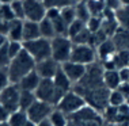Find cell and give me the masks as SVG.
I'll list each match as a JSON object with an SVG mask.
<instances>
[{"label":"cell","mask_w":129,"mask_h":126,"mask_svg":"<svg viewBox=\"0 0 129 126\" xmlns=\"http://www.w3.org/2000/svg\"><path fill=\"white\" fill-rule=\"evenodd\" d=\"M36 64H37L36 60L23 48V50L18 56H15L11 60V62H10V65L7 66L11 83L18 84L27 73H30L31 71L36 69Z\"/></svg>","instance_id":"cell-1"},{"label":"cell","mask_w":129,"mask_h":126,"mask_svg":"<svg viewBox=\"0 0 129 126\" xmlns=\"http://www.w3.org/2000/svg\"><path fill=\"white\" fill-rule=\"evenodd\" d=\"M103 119L101 111L86 104L79 111L68 115V126H103Z\"/></svg>","instance_id":"cell-2"},{"label":"cell","mask_w":129,"mask_h":126,"mask_svg":"<svg viewBox=\"0 0 129 126\" xmlns=\"http://www.w3.org/2000/svg\"><path fill=\"white\" fill-rule=\"evenodd\" d=\"M67 92H62L61 90H58L53 83V79H41L40 86L36 90V96L37 99L44 100L46 103H50L52 106H57L58 102L61 100V98Z\"/></svg>","instance_id":"cell-3"},{"label":"cell","mask_w":129,"mask_h":126,"mask_svg":"<svg viewBox=\"0 0 129 126\" xmlns=\"http://www.w3.org/2000/svg\"><path fill=\"white\" fill-rule=\"evenodd\" d=\"M52 44V57L58 64L71 60V53L74 48V42L68 35H56L50 39Z\"/></svg>","instance_id":"cell-4"},{"label":"cell","mask_w":129,"mask_h":126,"mask_svg":"<svg viewBox=\"0 0 129 126\" xmlns=\"http://www.w3.org/2000/svg\"><path fill=\"white\" fill-rule=\"evenodd\" d=\"M23 48L36 60V62L52 57V44L48 38L40 37L33 41H26L23 42Z\"/></svg>","instance_id":"cell-5"},{"label":"cell","mask_w":129,"mask_h":126,"mask_svg":"<svg viewBox=\"0 0 129 126\" xmlns=\"http://www.w3.org/2000/svg\"><path fill=\"white\" fill-rule=\"evenodd\" d=\"M109 94H110V90H107L105 86H102V87H98V88L84 91L82 94V96L86 99V103L88 106H91L95 110L102 113L105 108L109 106Z\"/></svg>","instance_id":"cell-6"},{"label":"cell","mask_w":129,"mask_h":126,"mask_svg":"<svg viewBox=\"0 0 129 126\" xmlns=\"http://www.w3.org/2000/svg\"><path fill=\"white\" fill-rule=\"evenodd\" d=\"M86 99L80 95L79 92H76L75 90H71L61 98V100L58 102V104L56 106V108H58L60 111H62L64 114L71 115L79 111L82 107L86 106Z\"/></svg>","instance_id":"cell-7"},{"label":"cell","mask_w":129,"mask_h":126,"mask_svg":"<svg viewBox=\"0 0 129 126\" xmlns=\"http://www.w3.org/2000/svg\"><path fill=\"white\" fill-rule=\"evenodd\" d=\"M71 60L88 66L98 61V56H96V50L92 46H90V45L74 44L72 53H71Z\"/></svg>","instance_id":"cell-8"},{"label":"cell","mask_w":129,"mask_h":126,"mask_svg":"<svg viewBox=\"0 0 129 126\" xmlns=\"http://www.w3.org/2000/svg\"><path fill=\"white\" fill-rule=\"evenodd\" d=\"M19 99H20V87L15 83H11L0 94V103L4 106V108L8 113L19 110Z\"/></svg>","instance_id":"cell-9"},{"label":"cell","mask_w":129,"mask_h":126,"mask_svg":"<svg viewBox=\"0 0 129 126\" xmlns=\"http://www.w3.org/2000/svg\"><path fill=\"white\" fill-rule=\"evenodd\" d=\"M53 110H54V106H52L50 103H46L44 100L37 99L26 110V113H27V117H29L30 121H33L34 123H40L42 121L49 119V117H50Z\"/></svg>","instance_id":"cell-10"},{"label":"cell","mask_w":129,"mask_h":126,"mask_svg":"<svg viewBox=\"0 0 129 126\" xmlns=\"http://www.w3.org/2000/svg\"><path fill=\"white\" fill-rule=\"evenodd\" d=\"M25 7V20L41 22L46 16V6L40 0H23Z\"/></svg>","instance_id":"cell-11"},{"label":"cell","mask_w":129,"mask_h":126,"mask_svg":"<svg viewBox=\"0 0 129 126\" xmlns=\"http://www.w3.org/2000/svg\"><path fill=\"white\" fill-rule=\"evenodd\" d=\"M61 69L65 72V75L68 76V79L72 81V84H76L86 75L87 66L83 64H79V62H75L72 60H68L61 64Z\"/></svg>","instance_id":"cell-12"},{"label":"cell","mask_w":129,"mask_h":126,"mask_svg":"<svg viewBox=\"0 0 129 126\" xmlns=\"http://www.w3.org/2000/svg\"><path fill=\"white\" fill-rule=\"evenodd\" d=\"M61 64H58L53 57L45 58L36 64V72L41 76V79H53L57 71L60 69Z\"/></svg>","instance_id":"cell-13"},{"label":"cell","mask_w":129,"mask_h":126,"mask_svg":"<svg viewBox=\"0 0 129 126\" xmlns=\"http://www.w3.org/2000/svg\"><path fill=\"white\" fill-rule=\"evenodd\" d=\"M95 50H96V56H98V61H105V60H109V58L113 57L114 53L117 52V49H116V45H114L113 39L107 38Z\"/></svg>","instance_id":"cell-14"},{"label":"cell","mask_w":129,"mask_h":126,"mask_svg":"<svg viewBox=\"0 0 129 126\" xmlns=\"http://www.w3.org/2000/svg\"><path fill=\"white\" fill-rule=\"evenodd\" d=\"M40 81H41V76L38 75V73L36 72V69H34V71L27 73L25 77L20 80V81L18 83V86L20 87V90H23V91H31V92H36L37 87L40 86Z\"/></svg>","instance_id":"cell-15"},{"label":"cell","mask_w":129,"mask_h":126,"mask_svg":"<svg viewBox=\"0 0 129 126\" xmlns=\"http://www.w3.org/2000/svg\"><path fill=\"white\" fill-rule=\"evenodd\" d=\"M41 37L40 31V22L33 20H23V42L33 41Z\"/></svg>","instance_id":"cell-16"},{"label":"cell","mask_w":129,"mask_h":126,"mask_svg":"<svg viewBox=\"0 0 129 126\" xmlns=\"http://www.w3.org/2000/svg\"><path fill=\"white\" fill-rule=\"evenodd\" d=\"M121 77L118 69H111V71H105L103 69V84L107 90L113 91L117 90L121 86Z\"/></svg>","instance_id":"cell-17"},{"label":"cell","mask_w":129,"mask_h":126,"mask_svg":"<svg viewBox=\"0 0 129 126\" xmlns=\"http://www.w3.org/2000/svg\"><path fill=\"white\" fill-rule=\"evenodd\" d=\"M8 41H19L23 42V20L14 19L10 22V29L7 33Z\"/></svg>","instance_id":"cell-18"},{"label":"cell","mask_w":129,"mask_h":126,"mask_svg":"<svg viewBox=\"0 0 129 126\" xmlns=\"http://www.w3.org/2000/svg\"><path fill=\"white\" fill-rule=\"evenodd\" d=\"M117 50H129V31L124 29H118L117 33L111 37Z\"/></svg>","instance_id":"cell-19"},{"label":"cell","mask_w":129,"mask_h":126,"mask_svg":"<svg viewBox=\"0 0 129 126\" xmlns=\"http://www.w3.org/2000/svg\"><path fill=\"white\" fill-rule=\"evenodd\" d=\"M53 83L56 84V87H57L58 90L62 91V92H68V91H71L74 88V84H72V81L68 79V76L65 75V72L61 69V66L57 71V73L54 75Z\"/></svg>","instance_id":"cell-20"},{"label":"cell","mask_w":129,"mask_h":126,"mask_svg":"<svg viewBox=\"0 0 129 126\" xmlns=\"http://www.w3.org/2000/svg\"><path fill=\"white\" fill-rule=\"evenodd\" d=\"M7 121H8V123L11 126H25V123L29 121V117H27V113L25 110L19 108V110L10 113Z\"/></svg>","instance_id":"cell-21"},{"label":"cell","mask_w":129,"mask_h":126,"mask_svg":"<svg viewBox=\"0 0 129 126\" xmlns=\"http://www.w3.org/2000/svg\"><path fill=\"white\" fill-rule=\"evenodd\" d=\"M40 31H41V37L48 38V39H52V38H54L57 35L54 26H53V22L50 19H48L46 16L40 22Z\"/></svg>","instance_id":"cell-22"},{"label":"cell","mask_w":129,"mask_h":126,"mask_svg":"<svg viewBox=\"0 0 129 126\" xmlns=\"http://www.w3.org/2000/svg\"><path fill=\"white\" fill-rule=\"evenodd\" d=\"M118 29H120V24H118L116 18H111V19L102 18V26H101V30H102L109 38L113 37L114 34L117 33Z\"/></svg>","instance_id":"cell-23"},{"label":"cell","mask_w":129,"mask_h":126,"mask_svg":"<svg viewBox=\"0 0 129 126\" xmlns=\"http://www.w3.org/2000/svg\"><path fill=\"white\" fill-rule=\"evenodd\" d=\"M116 19L121 29L129 31V4L122 6L120 10L116 11Z\"/></svg>","instance_id":"cell-24"},{"label":"cell","mask_w":129,"mask_h":126,"mask_svg":"<svg viewBox=\"0 0 129 126\" xmlns=\"http://www.w3.org/2000/svg\"><path fill=\"white\" fill-rule=\"evenodd\" d=\"M49 122L52 123V126H68V115L54 107V110L52 111L49 117Z\"/></svg>","instance_id":"cell-25"},{"label":"cell","mask_w":129,"mask_h":126,"mask_svg":"<svg viewBox=\"0 0 129 126\" xmlns=\"http://www.w3.org/2000/svg\"><path fill=\"white\" fill-rule=\"evenodd\" d=\"M37 100L36 92H31V91H23L20 90V99H19V108L22 110H27L31 104Z\"/></svg>","instance_id":"cell-26"},{"label":"cell","mask_w":129,"mask_h":126,"mask_svg":"<svg viewBox=\"0 0 129 126\" xmlns=\"http://www.w3.org/2000/svg\"><path fill=\"white\" fill-rule=\"evenodd\" d=\"M87 6H88L90 14L91 16H102L105 11V2L103 0H86Z\"/></svg>","instance_id":"cell-27"},{"label":"cell","mask_w":129,"mask_h":126,"mask_svg":"<svg viewBox=\"0 0 129 126\" xmlns=\"http://www.w3.org/2000/svg\"><path fill=\"white\" fill-rule=\"evenodd\" d=\"M75 10H76V18L83 20V22L87 23V20L91 18V14H90L88 6H87V2H79L75 3Z\"/></svg>","instance_id":"cell-28"},{"label":"cell","mask_w":129,"mask_h":126,"mask_svg":"<svg viewBox=\"0 0 129 126\" xmlns=\"http://www.w3.org/2000/svg\"><path fill=\"white\" fill-rule=\"evenodd\" d=\"M113 61L116 64L117 69L129 66V50H117L113 56Z\"/></svg>","instance_id":"cell-29"},{"label":"cell","mask_w":129,"mask_h":126,"mask_svg":"<svg viewBox=\"0 0 129 126\" xmlns=\"http://www.w3.org/2000/svg\"><path fill=\"white\" fill-rule=\"evenodd\" d=\"M60 16L62 18V20H64V22L69 26V24L74 22L75 19H78V18H76L75 4L74 6H67V7H64V8H61L60 10Z\"/></svg>","instance_id":"cell-30"},{"label":"cell","mask_w":129,"mask_h":126,"mask_svg":"<svg viewBox=\"0 0 129 126\" xmlns=\"http://www.w3.org/2000/svg\"><path fill=\"white\" fill-rule=\"evenodd\" d=\"M84 29H86V22H83V20H80V19H75L74 22H72V23L68 26V33H67V35L72 39V38L76 37L79 33H82Z\"/></svg>","instance_id":"cell-31"},{"label":"cell","mask_w":129,"mask_h":126,"mask_svg":"<svg viewBox=\"0 0 129 126\" xmlns=\"http://www.w3.org/2000/svg\"><path fill=\"white\" fill-rule=\"evenodd\" d=\"M125 102H126V99H125V96L121 94L120 90L110 91V94H109V104H110V106L120 107L121 104H124Z\"/></svg>","instance_id":"cell-32"},{"label":"cell","mask_w":129,"mask_h":126,"mask_svg":"<svg viewBox=\"0 0 129 126\" xmlns=\"http://www.w3.org/2000/svg\"><path fill=\"white\" fill-rule=\"evenodd\" d=\"M52 22H53V26H54V30H56V34H57V35H67L68 24L62 20V18L60 15H58L57 18L52 19Z\"/></svg>","instance_id":"cell-33"},{"label":"cell","mask_w":129,"mask_h":126,"mask_svg":"<svg viewBox=\"0 0 129 126\" xmlns=\"http://www.w3.org/2000/svg\"><path fill=\"white\" fill-rule=\"evenodd\" d=\"M46 8H64L67 6H74V0H44Z\"/></svg>","instance_id":"cell-34"},{"label":"cell","mask_w":129,"mask_h":126,"mask_svg":"<svg viewBox=\"0 0 129 126\" xmlns=\"http://www.w3.org/2000/svg\"><path fill=\"white\" fill-rule=\"evenodd\" d=\"M14 15H15V19H20L25 20V7H23V2L20 0H14L11 3Z\"/></svg>","instance_id":"cell-35"},{"label":"cell","mask_w":129,"mask_h":126,"mask_svg":"<svg viewBox=\"0 0 129 126\" xmlns=\"http://www.w3.org/2000/svg\"><path fill=\"white\" fill-rule=\"evenodd\" d=\"M7 48H8V53H10V56H11V58H14L15 56H18L20 52L23 50V42L8 41L7 42Z\"/></svg>","instance_id":"cell-36"},{"label":"cell","mask_w":129,"mask_h":126,"mask_svg":"<svg viewBox=\"0 0 129 126\" xmlns=\"http://www.w3.org/2000/svg\"><path fill=\"white\" fill-rule=\"evenodd\" d=\"M91 31H90L88 29H86L82 31V33H79L78 35L76 37H74L72 38V42H74V44H82V45H88L90 44V38H91Z\"/></svg>","instance_id":"cell-37"},{"label":"cell","mask_w":129,"mask_h":126,"mask_svg":"<svg viewBox=\"0 0 129 126\" xmlns=\"http://www.w3.org/2000/svg\"><path fill=\"white\" fill-rule=\"evenodd\" d=\"M101 26H102V16H91V18L87 20V23H86V27L91 31V33L99 31Z\"/></svg>","instance_id":"cell-38"},{"label":"cell","mask_w":129,"mask_h":126,"mask_svg":"<svg viewBox=\"0 0 129 126\" xmlns=\"http://www.w3.org/2000/svg\"><path fill=\"white\" fill-rule=\"evenodd\" d=\"M0 19L2 20H14L15 19L11 4H2L0 6Z\"/></svg>","instance_id":"cell-39"},{"label":"cell","mask_w":129,"mask_h":126,"mask_svg":"<svg viewBox=\"0 0 129 126\" xmlns=\"http://www.w3.org/2000/svg\"><path fill=\"white\" fill-rule=\"evenodd\" d=\"M11 56L8 53V48H7V44L3 48H0V68H7L11 62Z\"/></svg>","instance_id":"cell-40"},{"label":"cell","mask_w":129,"mask_h":126,"mask_svg":"<svg viewBox=\"0 0 129 126\" xmlns=\"http://www.w3.org/2000/svg\"><path fill=\"white\" fill-rule=\"evenodd\" d=\"M10 84H11V80H10V75H8L7 68H0V94Z\"/></svg>","instance_id":"cell-41"},{"label":"cell","mask_w":129,"mask_h":126,"mask_svg":"<svg viewBox=\"0 0 129 126\" xmlns=\"http://www.w3.org/2000/svg\"><path fill=\"white\" fill-rule=\"evenodd\" d=\"M103 2H105V7H106L107 10L114 11V12L122 7V2H121V0H103Z\"/></svg>","instance_id":"cell-42"},{"label":"cell","mask_w":129,"mask_h":126,"mask_svg":"<svg viewBox=\"0 0 129 126\" xmlns=\"http://www.w3.org/2000/svg\"><path fill=\"white\" fill-rule=\"evenodd\" d=\"M120 72V77L122 83H128L129 81V66H124V68L118 69Z\"/></svg>","instance_id":"cell-43"},{"label":"cell","mask_w":129,"mask_h":126,"mask_svg":"<svg viewBox=\"0 0 129 126\" xmlns=\"http://www.w3.org/2000/svg\"><path fill=\"white\" fill-rule=\"evenodd\" d=\"M117 90L121 91V94L125 96V99H126V102L129 100V81L128 83H121V86L118 87Z\"/></svg>","instance_id":"cell-44"},{"label":"cell","mask_w":129,"mask_h":126,"mask_svg":"<svg viewBox=\"0 0 129 126\" xmlns=\"http://www.w3.org/2000/svg\"><path fill=\"white\" fill-rule=\"evenodd\" d=\"M8 115H10V113L4 108V106H3L2 103H0V122H2V121H7Z\"/></svg>","instance_id":"cell-45"},{"label":"cell","mask_w":129,"mask_h":126,"mask_svg":"<svg viewBox=\"0 0 129 126\" xmlns=\"http://www.w3.org/2000/svg\"><path fill=\"white\" fill-rule=\"evenodd\" d=\"M8 42V38H7V35H4V34L0 33V48H3L4 45Z\"/></svg>","instance_id":"cell-46"},{"label":"cell","mask_w":129,"mask_h":126,"mask_svg":"<svg viewBox=\"0 0 129 126\" xmlns=\"http://www.w3.org/2000/svg\"><path fill=\"white\" fill-rule=\"evenodd\" d=\"M37 126H52V123L49 122V119H46V121H42L40 123H37Z\"/></svg>","instance_id":"cell-47"},{"label":"cell","mask_w":129,"mask_h":126,"mask_svg":"<svg viewBox=\"0 0 129 126\" xmlns=\"http://www.w3.org/2000/svg\"><path fill=\"white\" fill-rule=\"evenodd\" d=\"M14 0H0V4H11Z\"/></svg>","instance_id":"cell-48"},{"label":"cell","mask_w":129,"mask_h":126,"mask_svg":"<svg viewBox=\"0 0 129 126\" xmlns=\"http://www.w3.org/2000/svg\"><path fill=\"white\" fill-rule=\"evenodd\" d=\"M25 126H37V123H34L33 121H30V119H29V121H27L26 123H25Z\"/></svg>","instance_id":"cell-49"},{"label":"cell","mask_w":129,"mask_h":126,"mask_svg":"<svg viewBox=\"0 0 129 126\" xmlns=\"http://www.w3.org/2000/svg\"><path fill=\"white\" fill-rule=\"evenodd\" d=\"M0 126H11V125L8 123V121H2L0 122Z\"/></svg>","instance_id":"cell-50"},{"label":"cell","mask_w":129,"mask_h":126,"mask_svg":"<svg viewBox=\"0 0 129 126\" xmlns=\"http://www.w3.org/2000/svg\"><path fill=\"white\" fill-rule=\"evenodd\" d=\"M122 2V6H128L129 4V0H121Z\"/></svg>","instance_id":"cell-51"},{"label":"cell","mask_w":129,"mask_h":126,"mask_svg":"<svg viewBox=\"0 0 129 126\" xmlns=\"http://www.w3.org/2000/svg\"><path fill=\"white\" fill-rule=\"evenodd\" d=\"M79 2H84V0H74V3H79Z\"/></svg>","instance_id":"cell-52"},{"label":"cell","mask_w":129,"mask_h":126,"mask_svg":"<svg viewBox=\"0 0 129 126\" xmlns=\"http://www.w3.org/2000/svg\"><path fill=\"white\" fill-rule=\"evenodd\" d=\"M40 2H44V0H40Z\"/></svg>","instance_id":"cell-53"},{"label":"cell","mask_w":129,"mask_h":126,"mask_svg":"<svg viewBox=\"0 0 129 126\" xmlns=\"http://www.w3.org/2000/svg\"><path fill=\"white\" fill-rule=\"evenodd\" d=\"M20 2H23V0H20Z\"/></svg>","instance_id":"cell-54"},{"label":"cell","mask_w":129,"mask_h":126,"mask_svg":"<svg viewBox=\"0 0 129 126\" xmlns=\"http://www.w3.org/2000/svg\"><path fill=\"white\" fill-rule=\"evenodd\" d=\"M0 20H2V19H0Z\"/></svg>","instance_id":"cell-55"},{"label":"cell","mask_w":129,"mask_h":126,"mask_svg":"<svg viewBox=\"0 0 129 126\" xmlns=\"http://www.w3.org/2000/svg\"><path fill=\"white\" fill-rule=\"evenodd\" d=\"M0 6H2V4H0Z\"/></svg>","instance_id":"cell-56"}]
</instances>
